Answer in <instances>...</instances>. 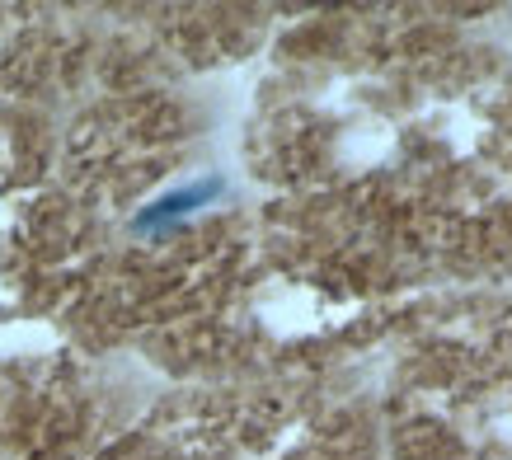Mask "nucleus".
I'll return each instance as SVG.
<instances>
[{
    "instance_id": "f257e3e1",
    "label": "nucleus",
    "mask_w": 512,
    "mask_h": 460,
    "mask_svg": "<svg viewBox=\"0 0 512 460\" xmlns=\"http://www.w3.org/2000/svg\"><path fill=\"white\" fill-rule=\"evenodd\" d=\"M221 193H226V179H221V174H202L193 184H179V188H170V193H160L156 202H146V207L132 216V230H137V235H165V230L193 221L202 207H212Z\"/></svg>"
}]
</instances>
